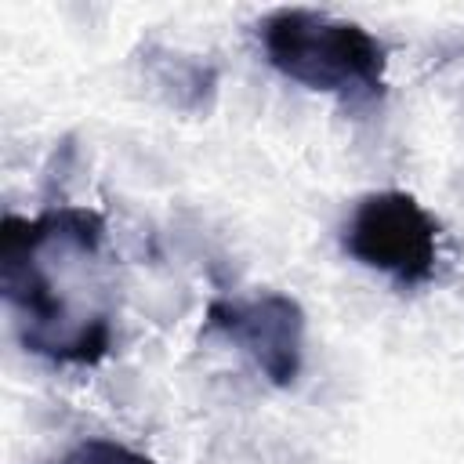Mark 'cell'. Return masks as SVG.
<instances>
[{
	"instance_id": "7a4b0ae2",
	"label": "cell",
	"mask_w": 464,
	"mask_h": 464,
	"mask_svg": "<svg viewBox=\"0 0 464 464\" xmlns=\"http://www.w3.org/2000/svg\"><path fill=\"white\" fill-rule=\"evenodd\" d=\"M257 40L268 65L308 91L334 94L344 105L384 94L388 47L359 22L312 7H279L257 22Z\"/></svg>"
},
{
	"instance_id": "6da1fadb",
	"label": "cell",
	"mask_w": 464,
	"mask_h": 464,
	"mask_svg": "<svg viewBox=\"0 0 464 464\" xmlns=\"http://www.w3.org/2000/svg\"><path fill=\"white\" fill-rule=\"evenodd\" d=\"M0 290L25 352L65 366H94L112 352V283L98 210L7 214L0 228Z\"/></svg>"
},
{
	"instance_id": "277c9868",
	"label": "cell",
	"mask_w": 464,
	"mask_h": 464,
	"mask_svg": "<svg viewBox=\"0 0 464 464\" xmlns=\"http://www.w3.org/2000/svg\"><path fill=\"white\" fill-rule=\"evenodd\" d=\"M207 330L239 344L257 373L276 388H294L304 362V308L279 290L221 297L207 308Z\"/></svg>"
},
{
	"instance_id": "8992f818",
	"label": "cell",
	"mask_w": 464,
	"mask_h": 464,
	"mask_svg": "<svg viewBox=\"0 0 464 464\" xmlns=\"http://www.w3.org/2000/svg\"><path fill=\"white\" fill-rule=\"evenodd\" d=\"M47 464H156V460L141 450L116 442V439H83Z\"/></svg>"
},
{
	"instance_id": "3957f363",
	"label": "cell",
	"mask_w": 464,
	"mask_h": 464,
	"mask_svg": "<svg viewBox=\"0 0 464 464\" xmlns=\"http://www.w3.org/2000/svg\"><path fill=\"white\" fill-rule=\"evenodd\" d=\"M341 246L362 268L420 286L439 268V221L402 188L366 192L341 228Z\"/></svg>"
},
{
	"instance_id": "5b68a950",
	"label": "cell",
	"mask_w": 464,
	"mask_h": 464,
	"mask_svg": "<svg viewBox=\"0 0 464 464\" xmlns=\"http://www.w3.org/2000/svg\"><path fill=\"white\" fill-rule=\"evenodd\" d=\"M145 76L181 112H207L218 94V69L210 62L160 44L145 47Z\"/></svg>"
}]
</instances>
